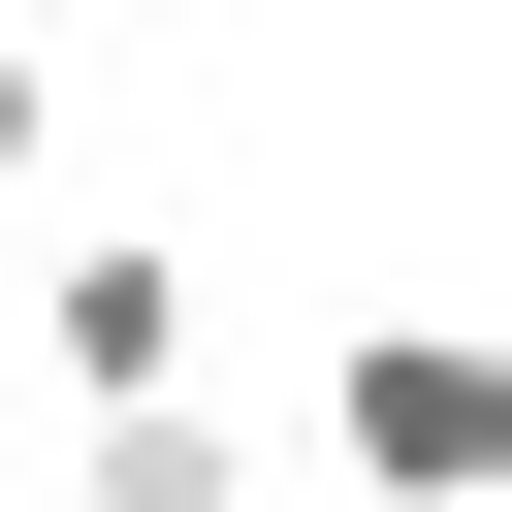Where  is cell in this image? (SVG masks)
<instances>
[{
	"label": "cell",
	"mask_w": 512,
	"mask_h": 512,
	"mask_svg": "<svg viewBox=\"0 0 512 512\" xmlns=\"http://www.w3.org/2000/svg\"><path fill=\"white\" fill-rule=\"evenodd\" d=\"M320 480L352 512H512V320H352L320 352Z\"/></svg>",
	"instance_id": "6da1fadb"
},
{
	"label": "cell",
	"mask_w": 512,
	"mask_h": 512,
	"mask_svg": "<svg viewBox=\"0 0 512 512\" xmlns=\"http://www.w3.org/2000/svg\"><path fill=\"white\" fill-rule=\"evenodd\" d=\"M192 352H224L192 224H32V384H64V416H160Z\"/></svg>",
	"instance_id": "7a4b0ae2"
},
{
	"label": "cell",
	"mask_w": 512,
	"mask_h": 512,
	"mask_svg": "<svg viewBox=\"0 0 512 512\" xmlns=\"http://www.w3.org/2000/svg\"><path fill=\"white\" fill-rule=\"evenodd\" d=\"M96 512H256V448H224V384H160V416H96Z\"/></svg>",
	"instance_id": "3957f363"
},
{
	"label": "cell",
	"mask_w": 512,
	"mask_h": 512,
	"mask_svg": "<svg viewBox=\"0 0 512 512\" xmlns=\"http://www.w3.org/2000/svg\"><path fill=\"white\" fill-rule=\"evenodd\" d=\"M32 160H64V64H32V32H0V224H32Z\"/></svg>",
	"instance_id": "277c9868"
}]
</instances>
